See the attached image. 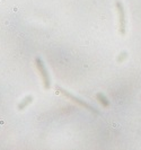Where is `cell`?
Here are the masks:
<instances>
[{
    "instance_id": "1",
    "label": "cell",
    "mask_w": 141,
    "mask_h": 150,
    "mask_svg": "<svg viewBox=\"0 0 141 150\" xmlns=\"http://www.w3.org/2000/svg\"><path fill=\"white\" fill-rule=\"evenodd\" d=\"M56 89L59 90L62 95H64L66 97H68L71 102H73V103H76V104H78V105H80L81 107H84L86 110H88V111H90V112H93V113H96V114H98V111L94 107V106H91V105H89L88 103H86L85 100L83 99H80V98H78V97H76V96H73L72 94H70L68 90L63 89V88H61V87H56Z\"/></svg>"
},
{
    "instance_id": "3",
    "label": "cell",
    "mask_w": 141,
    "mask_h": 150,
    "mask_svg": "<svg viewBox=\"0 0 141 150\" xmlns=\"http://www.w3.org/2000/svg\"><path fill=\"white\" fill-rule=\"evenodd\" d=\"M35 64H36V68L38 70V73L42 77V81H43L44 88L45 89H49L51 87V79H50L49 72H48V70H46V68L44 65V62L41 60L40 58H36L35 59Z\"/></svg>"
},
{
    "instance_id": "5",
    "label": "cell",
    "mask_w": 141,
    "mask_h": 150,
    "mask_svg": "<svg viewBox=\"0 0 141 150\" xmlns=\"http://www.w3.org/2000/svg\"><path fill=\"white\" fill-rule=\"evenodd\" d=\"M96 98H97V100L102 104V106H104V107H109V106H110V102H109V99L105 97L104 94L98 93V94L96 95Z\"/></svg>"
},
{
    "instance_id": "6",
    "label": "cell",
    "mask_w": 141,
    "mask_h": 150,
    "mask_svg": "<svg viewBox=\"0 0 141 150\" xmlns=\"http://www.w3.org/2000/svg\"><path fill=\"white\" fill-rule=\"evenodd\" d=\"M126 56H128V54H126V52H123V53H121V54H120V57L117 58V61H120V62H121V61H123L124 59H125V58H126Z\"/></svg>"
},
{
    "instance_id": "2",
    "label": "cell",
    "mask_w": 141,
    "mask_h": 150,
    "mask_svg": "<svg viewBox=\"0 0 141 150\" xmlns=\"http://www.w3.org/2000/svg\"><path fill=\"white\" fill-rule=\"evenodd\" d=\"M115 7L117 10V16H118V30L122 35L125 34L126 30V16H125V10L123 7V3L120 0L115 1Z\"/></svg>"
},
{
    "instance_id": "4",
    "label": "cell",
    "mask_w": 141,
    "mask_h": 150,
    "mask_svg": "<svg viewBox=\"0 0 141 150\" xmlns=\"http://www.w3.org/2000/svg\"><path fill=\"white\" fill-rule=\"evenodd\" d=\"M33 102V97L32 96H26L19 104H18V106H17V108L19 110V111H23L24 108H26L27 107V105H29L30 103Z\"/></svg>"
}]
</instances>
